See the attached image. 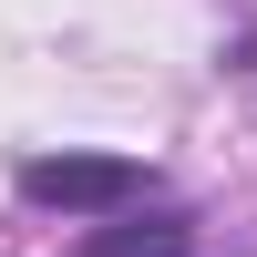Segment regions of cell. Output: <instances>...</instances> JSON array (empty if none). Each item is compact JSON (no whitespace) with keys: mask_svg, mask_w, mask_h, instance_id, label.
<instances>
[{"mask_svg":"<svg viewBox=\"0 0 257 257\" xmlns=\"http://www.w3.org/2000/svg\"><path fill=\"white\" fill-rule=\"evenodd\" d=\"M144 165L134 155H31L21 165V206H41V216H123V206H144Z\"/></svg>","mask_w":257,"mask_h":257,"instance_id":"6da1fadb","label":"cell"},{"mask_svg":"<svg viewBox=\"0 0 257 257\" xmlns=\"http://www.w3.org/2000/svg\"><path fill=\"white\" fill-rule=\"evenodd\" d=\"M196 237H185V216H144V226H103L82 257H185Z\"/></svg>","mask_w":257,"mask_h":257,"instance_id":"7a4b0ae2","label":"cell"}]
</instances>
